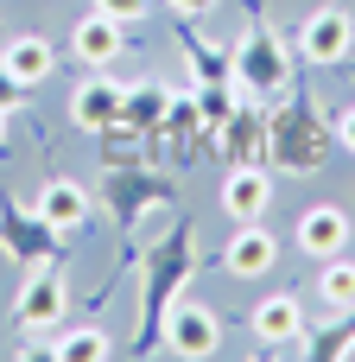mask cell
I'll return each mask as SVG.
<instances>
[{
	"label": "cell",
	"instance_id": "cell-7",
	"mask_svg": "<svg viewBox=\"0 0 355 362\" xmlns=\"http://www.w3.org/2000/svg\"><path fill=\"white\" fill-rule=\"evenodd\" d=\"M267 204H273V178H267L260 165H235V172L222 178V210H229V223H260Z\"/></svg>",
	"mask_w": 355,
	"mask_h": 362
},
{
	"label": "cell",
	"instance_id": "cell-12",
	"mask_svg": "<svg viewBox=\"0 0 355 362\" xmlns=\"http://www.w3.org/2000/svg\"><path fill=\"white\" fill-rule=\"evenodd\" d=\"M38 216H44L51 229H76V223L89 216V191H83V185H70V178H57V185H44V191H38Z\"/></svg>",
	"mask_w": 355,
	"mask_h": 362
},
{
	"label": "cell",
	"instance_id": "cell-23",
	"mask_svg": "<svg viewBox=\"0 0 355 362\" xmlns=\"http://www.w3.org/2000/svg\"><path fill=\"white\" fill-rule=\"evenodd\" d=\"M349 356H355V350H349Z\"/></svg>",
	"mask_w": 355,
	"mask_h": 362
},
{
	"label": "cell",
	"instance_id": "cell-11",
	"mask_svg": "<svg viewBox=\"0 0 355 362\" xmlns=\"http://www.w3.org/2000/svg\"><path fill=\"white\" fill-rule=\"evenodd\" d=\"M254 337H260V344H299V337H305V312H299V299H292V293L260 299V305H254Z\"/></svg>",
	"mask_w": 355,
	"mask_h": 362
},
{
	"label": "cell",
	"instance_id": "cell-16",
	"mask_svg": "<svg viewBox=\"0 0 355 362\" xmlns=\"http://www.w3.org/2000/svg\"><path fill=\"white\" fill-rule=\"evenodd\" d=\"M38 356H64V362H102V356H114L108 350V337L89 325V331H70V337H57L51 350H38Z\"/></svg>",
	"mask_w": 355,
	"mask_h": 362
},
{
	"label": "cell",
	"instance_id": "cell-13",
	"mask_svg": "<svg viewBox=\"0 0 355 362\" xmlns=\"http://www.w3.org/2000/svg\"><path fill=\"white\" fill-rule=\"evenodd\" d=\"M0 64H6V70H13V76H19L25 89H32V83H44V76H51V64H57V51H51L44 38H13V45L0 51Z\"/></svg>",
	"mask_w": 355,
	"mask_h": 362
},
{
	"label": "cell",
	"instance_id": "cell-6",
	"mask_svg": "<svg viewBox=\"0 0 355 362\" xmlns=\"http://www.w3.org/2000/svg\"><path fill=\"white\" fill-rule=\"evenodd\" d=\"M165 344L178 350V356H216V344H222V325H216V312L210 305H178L172 318H165Z\"/></svg>",
	"mask_w": 355,
	"mask_h": 362
},
{
	"label": "cell",
	"instance_id": "cell-19",
	"mask_svg": "<svg viewBox=\"0 0 355 362\" xmlns=\"http://www.w3.org/2000/svg\"><path fill=\"white\" fill-rule=\"evenodd\" d=\"M19 102H25V83H19V76L0 64V108H19Z\"/></svg>",
	"mask_w": 355,
	"mask_h": 362
},
{
	"label": "cell",
	"instance_id": "cell-17",
	"mask_svg": "<svg viewBox=\"0 0 355 362\" xmlns=\"http://www.w3.org/2000/svg\"><path fill=\"white\" fill-rule=\"evenodd\" d=\"M172 102H165V89L159 83H140V89H127V115L121 121H159Z\"/></svg>",
	"mask_w": 355,
	"mask_h": 362
},
{
	"label": "cell",
	"instance_id": "cell-20",
	"mask_svg": "<svg viewBox=\"0 0 355 362\" xmlns=\"http://www.w3.org/2000/svg\"><path fill=\"white\" fill-rule=\"evenodd\" d=\"M165 6H172V13H178V19H203V13H210V6H216V0H165Z\"/></svg>",
	"mask_w": 355,
	"mask_h": 362
},
{
	"label": "cell",
	"instance_id": "cell-2",
	"mask_svg": "<svg viewBox=\"0 0 355 362\" xmlns=\"http://www.w3.org/2000/svg\"><path fill=\"white\" fill-rule=\"evenodd\" d=\"M235 83H241L248 95H279V89L292 83V64H286L279 38H267V32H248V38L235 45Z\"/></svg>",
	"mask_w": 355,
	"mask_h": 362
},
{
	"label": "cell",
	"instance_id": "cell-15",
	"mask_svg": "<svg viewBox=\"0 0 355 362\" xmlns=\"http://www.w3.org/2000/svg\"><path fill=\"white\" fill-rule=\"evenodd\" d=\"M0 229H6V242H13V255H19V261H44V255H51V235H57L44 216H38L32 229H19V216H13V210H0Z\"/></svg>",
	"mask_w": 355,
	"mask_h": 362
},
{
	"label": "cell",
	"instance_id": "cell-5",
	"mask_svg": "<svg viewBox=\"0 0 355 362\" xmlns=\"http://www.w3.org/2000/svg\"><path fill=\"white\" fill-rule=\"evenodd\" d=\"M70 51H76V64L108 70V64L127 51V25H121V19H108V13H83V19L70 25Z\"/></svg>",
	"mask_w": 355,
	"mask_h": 362
},
{
	"label": "cell",
	"instance_id": "cell-1",
	"mask_svg": "<svg viewBox=\"0 0 355 362\" xmlns=\"http://www.w3.org/2000/svg\"><path fill=\"white\" fill-rule=\"evenodd\" d=\"M324 153H330V127L311 115V102H292L279 115V127H273V159L286 172H318Z\"/></svg>",
	"mask_w": 355,
	"mask_h": 362
},
{
	"label": "cell",
	"instance_id": "cell-10",
	"mask_svg": "<svg viewBox=\"0 0 355 362\" xmlns=\"http://www.w3.org/2000/svg\"><path fill=\"white\" fill-rule=\"evenodd\" d=\"M299 248H305V255H318V261L343 255V248H349V216H343L337 204L305 210V216H299Z\"/></svg>",
	"mask_w": 355,
	"mask_h": 362
},
{
	"label": "cell",
	"instance_id": "cell-18",
	"mask_svg": "<svg viewBox=\"0 0 355 362\" xmlns=\"http://www.w3.org/2000/svg\"><path fill=\"white\" fill-rule=\"evenodd\" d=\"M95 13H108V19H121V25H133V19H146V13H152V0H95Z\"/></svg>",
	"mask_w": 355,
	"mask_h": 362
},
{
	"label": "cell",
	"instance_id": "cell-3",
	"mask_svg": "<svg viewBox=\"0 0 355 362\" xmlns=\"http://www.w3.org/2000/svg\"><path fill=\"white\" fill-rule=\"evenodd\" d=\"M299 51L311 57V64H349L355 51V19L343 6H318L305 25H299Z\"/></svg>",
	"mask_w": 355,
	"mask_h": 362
},
{
	"label": "cell",
	"instance_id": "cell-9",
	"mask_svg": "<svg viewBox=\"0 0 355 362\" xmlns=\"http://www.w3.org/2000/svg\"><path fill=\"white\" fill-rule=\"evenodd\" d=\"M229 274L235 280H260V274H273V261H279V242L260 229V223H241L235 235H229Z\"/></svg>",
	"mask_w": 355,
	"mask_h": 362
},
{
	"label": "cell",
	"instance_id": "cell-14",
	"mask_svg": "<svg viewBox=\"0 0 355 362\" xmlns=\"http://www.w3.org/2000/svg\"><path fill=\"white\" fill-rule=\"evenodd\" d=\"M318 299H324L330 312H355V261H349V255H330V261H324V274H318Z\"/></svg>",
	"mask_w": 355,
	"mask_h": 362
},
{
	"label": "cell",
	"instance_id": "cell-8",
	"mask_svg": "<svg viewBox=\"0 0 355 362\" xmlns=\"http://www.w3.org/2000/svg\"><path fill=\"white\" fill-rule=\"evenodd\" d=\"M13 318H19V331H51V325L64 318V280H57L51 267H44V274H32V280L19 286Z\"/></svg>",
	"mask_w": 355,
	"mask_h": 362
},
{
	"label": "cell",
	"instance_id": "cell-22",
	"mask_svg": "<svg viewBox=\"0 0 355 362\" xmlns=\"http://www.w3.org/2000/svg\"><path fill=\"white\" fill-rule=\"evenodd\" d=\"M0 146H6V108H0Z\"/></svg>",
	"mask_w": 355,
	"mask_h": 362
},
{
	"label": "cell",
	"instance_id": "cell-4",
	"mask_svg": "<svg viewBox=\"0 0 355 362\" xmlns=\"http://www.w3.org/2000/svg\"><path fill=\"white\" fill-rule=\"evenodd\" d=\"M127 115V89L114 83V76H89V83H76V95H70V121L76 127H89V134H108L114 121Z\"/></svg>",
	"mask_w": 355,
	"mask_h": 362
},
{
	"label": "cell",
	"instance_id": "cell-21",
	"mask_svg": "<svg viewBox=\"0 0 355 362\" xmlns=\"http://www.w3.org/2000/svg\"><path fill=\"white\" fill-rule=\"evenodd\" d=\"M337 146H349V153H355V108L337 115Z\"/></svg>",
	"mask_w": 355,
	"mask_h": 362
}]
</instances>
